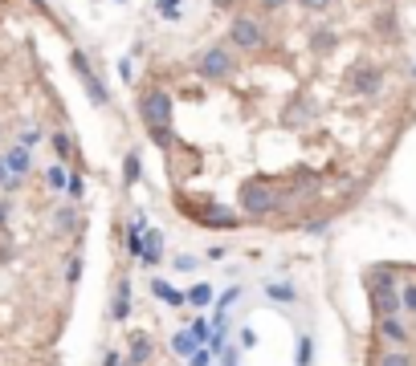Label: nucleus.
Returning a JSON list of instances; mask_svg holds the SVG:
<instances>
[{
    "label": "nucleus",
    "instance_id": "72a5a7b5",
    "mask_svg": "<svg viewBox=\"0 0 416 366\" xmlns=\"http://www.w3.org/2000/svg\"><path fill=\"white\" fill-rule=\"evenodd\" d=\"M37 143H41V130H25V134H21V147H37Z\"/></svg>",
    "mask_w": 416,
    "mask_h": 366
},
{
    "label": "nucleus",
    "instance_id": "6ab92c4d",
    "mask_svg": "<svg viewBox=\"0 0 416 366\" xmlns=\"http://www.w3.org/2000/svg\"><path fill=\"white\" fill-rule=\"evenodd\" d=\"M45 183H49L53 191H65V187H69V171L58 163V167H49V171H45Z\"/></svg>",
    "mask_w": 416,
    "mask_h": 366
},
{
    "label": "nucleus",
    "instance_id": "c85d7f7f",
    "mask_svg": "<svg viewBox=\"0 0 416 366\" xmlns=\"http://www.w3.org/2000/svg\"><path fill=\"white\" fill-rule=\"evenodd\" d=\"M123 171H127V183H135V180H139V155H135V151L127 155V163H123Z\"/></svg>",
    "mask_w": 416,
    "mask_h": 366
},
{
    "label": "nucleus",
    "instance_id": "aec40b11",
    "mask_svg": "<svg viewBox=\"0 0 416 366\" xmlns=\"http://www.w3.org/2000/svg\"><path fill=\"white\" fill-rule=\"evenodd\" d=\"M400 305H404V313H416V281L400 285Z\"/></svg>",
    "mask_w": 416,
    "mask_h": 366
},
{
    "label": "nucleus",
    "instance_id": "b1692460",
    "mask_svg": "<svg viewBox=\"0 0 416 366\" xmlns=\"http://www.w3.org/2000/svg\"><path fill=\"white\" fill-rule=\"evenodd\" d=\"M237 297H241V289H237V285H233V289H224L221 297H217V313H228V309L237 305Z\"/></svg>",
    "mask_w": 416,
    "mask_h": 366
},
{
    "label": "nucleus",
    "instance_id": "4be33fe9",
    "mask_svg": "<svg viewBox=\"0 0 416 366\" xmlns=\"http://www.w3.org/2000/svg\"><path fill=\"white\" fill-rule=\"evenodd\" d=\"M380 366H413V358H408L404 350H396V346H392V350H384V358H380Z\"/></svg>",
    "mask_w": 416,
    "mask_h": 366
},
{
    "label": "nucleus",
    "instance_id": "f3484780",
    "mask_svg": "<svg viewBox=\"0 0 416 366\" xmlns=\"http://www.w3.org/2000/svg\"><path fill=\"white\" fill-rule=\"evenodd\" d=\"M213 302H217V293H213L208 281H196L192 289H188V305H192V309H208Z\"/></svg>",
    "mask_w": 416,
    "mask_h": 366
},
{
    "label": "nucleus",
    "instance_id": "c9c22d12",
    "mask_svg": "<svg viewBox=\"0 0 416 366\" xmlns=\"http://www.w3.org/2000/svg\"><path fill=\"white\" fill-rule=\"evenodd\" d=\"M102 366H123V358H119V350H106V354H102Z\"/></svg>",
    "mask_w": 416,
    "mask_h": 366
},
{
    "label": "nucleus",
    "instance_id": "4468645a",
    "mask_svg": "<svg viewBox=\"0 0 416 366\" xmlns=\"http://www.w3.org/2000/svg\"><path fill=\"white\" fill-rule=\"evenodd\" d=\"M196 350H200V338H196L192 330H188V326L172 334V354H180V358H192Z\"/></svg>",
    "mask_w": 416,
    "mask_h": 366
},
{
    "label": "nucleus",
    "instance_id": "7c9ffc66",
    "mask_svg": "<svg viewBox=\"0 0 416 366\" xmlns=\"http://www.w3.org/2000/svg\"><path fill=\"white\" fill-rule=\"evenodd\" d=\"M180 4H184V0H160V17H167V21H176V17H180V12H176Z\"/></svg>",
    "mask_w": 416,
    "mask_h": 366
},
{
    "label": "nucleus",
    "instance_id": "a211bd4d",
    "mask_svg": "<svg viewBox=\"0 0 416 366\" xmlns=\"http://www.w3.org/2000/svg\"><path fill=\"white\" fill-rule=\"evenodd\" d=\"M315 363V338L302 334L298 338V354H294V366H310Z\"/></svg>",
    "mask_w": 416,
    "mask_h": 366
},
{
    "label": "nucleus",
    "instance_id": "9d476101",
    "mask_svg": "<svg viewBox=\"0 0 416 366\" xmlns=\"http://www.w3.org/2000/svg\"><path fill=\"white\" fill-rule=\"evenodd\" d=\"M131 309H135V297H131V281L123 277L119 285H115V302H110V317L115 322H127Z\"/></svg>",
    "mask_w": 416,
    "mask_h": 366
},
{
    "label": "nucleus",
    "instance_id": "0eeeda50",
    "mask_svg": "<svg viewBox=\"0 0 416 366\" xmlns=\"http://www.w3.org/2000/svg\"><path fill=\"white\" fill-rule=\"evenodd\" d=\"M384 86V73L376 69V65H355L351 69V90L363 94V98H372V94H380Z\"/></svg>",
    "mask_w": 416,
    "mask_h": 366
},
{
    "label": "nucleus",
    "instance_id": "f03ea898",
    "mask_svg": "<svg viewBox=\"0 0 416 366\" xmlns=\"http://www.w3.org/2000/svg\"><path fill=\"white\" fill-rule=\"evenodd\" d=\"M241 212L245 216H269V212H278L282 208V191H274L269 183H257V180H249L245 187H241Z\"/></svg>",
    "mask_w": 416,
    "mask_h": 366
},
{
    "label": "nucleus",
    "instance_id": "f257e3e1",
    "mask_svg": "<svg viewBox=\"0 0 416 366\" xmlns=\"http://www.w3.org/2000/svg\"><path fill=\"white\" fill-rule=\"evenodd\" d=\"M139 110H143V122H147L156 147H172V143H176V139H172V94L167 90H147L143 102H139Z\"/></svg>",
    "mask_w": 416,
    "mask_h": 366
},
{
    "label": "nucleus",
    "instance_id": "f704fd0d",
    "mask_svg": "<svg viewBox=\"0 0 416 366\" xmlns=\"http://www.w3.org/2000/svg\"><path fill=\"white\" fill-rule=\"evenodd\" d=\"M298 4H302V8H310V12H326V4H331V0H298Z\"/></svg>",
    "mask_w": 416,
    "mask_h": 366
},
{
    "label": "nucleus",
    "instance_id": "6e6552de",
    "mask_svg": "<svg viewBox=\"0 0 416 366\" xmlns=\"http://www.w3.org/2000/svg\"><path fill=\"white\" fill-rule=\"evenodd\" d=\"M74 69L82 73V82H86V90H90V98H94L98 106H106L110 98H106V90H102V82L94 78V69H90V61H86V53H74Z\"/></svg>",
    "mask_w": 416,
    "mask_h": 366
},
{
    "label": "nucleus",
    "instance_id": "e433bc0d",
    "mask_svg": "<svg viewBox=\"0 0 416 366\" xmlns=\"http://www.w3.org/2000/svg\"><path fill=\"white\" fill-rule=\"evenodd\" d=\"M257 4H261L265 12H274V8H282V4H290V0H257Z\"/></svg>",
    "mask_w": 416,
    "mask_h": 366
},
{
    "label": "nucleus",
    "instance_id": "cd10ccee",
    "mask_svg": "<svg viewBox=\"0 0 416 366\" xmlns=\"http://www.w3.org/2000/svg\"><path fill=\"white\" fill-rule=\"evenodd\" d=\"M237 338H241V342H237L241 350H253V346H257V334L249 330V326H241V330H237Z\"/></svg>",
    "mask_w": 416,
    "mask_h": 366
},
{
    "label": "nucleus",
    "instance_id": "9b49d317",
    "mask_svg": "<svg viewBox=\"0 0 416 366\" xmlns=\"http://www.w3.org/2000/svg\"><path fill=\"white\" fill-rule=\"evenodd\" d=\"M151 293L160 297L163 305H172V309H180V305H188V293H180L172 281H160V277H151Z\"/></svg>",
    "mask_w": 416,
    "mask_h": 366
},
{
    "label": "nucleus",
    "instance_id": "f8f14e48",
    "mask_svg": "<svg viewBox=\"0 0 416 366\" xmlns=\"http://www.w3.org/2000/svg\"><path fill=\"white\" fill-rule=\"evenodd\" d=\"M4 163H8V175L13 180H21V175H29V167H33V155H29V147H13V151L4 155Z\"/></svg>",
    "mask_w": 416,
    "mask_h": 366
},
{
    "label": "nucleus",
    "instance_id": "4c0bfd02",
    "mask_svg": "<svg viewBox=\"0 0 416 366\" xmlns=\"http://www.w3.org/2000/svg\"><path fill=\"white\" fill-rule=\"evenodd\" d=\"M4 220H8V204H0V224H4Z\"/></svg>",
    "mask_w": 416,
    "mask_h": 366
},
{
    "label": "nucleus",
    "instance_id": "20e7f679",
    "mask_svg": "<svg viewBox=\"0 0 416 366\" xmlns=\"http://www.w3.org/2000/svg\"><path fill=\"white\" fill-rule=\"evenodd\" d=\"M228 45H237V49H245V53H253L265 45V29H261V21L257 17H233V25H228Z\"/></svg>",
    "mask_w": 416,
    "mask_h": 366
},
{
    "label": "nucleus",
    "instance_id": "2f4dec72",
    "mask_svg": "<svg viewBox=\"0 0 416 366\" xmlns=\"http://www.w3.org/2000/svg\"><path fill=\"white\" fill-rule=\"evenodd\" d=\"M74 224H78V216H74V208H62V212H58V228H65V232H69Z\"/></svg>",
    "mask_w": 416,
    "mask_h": 366
},
{
    "label": "nucleus",
    "instance_id": "7ed1b4c3",
    "mask_svg": "<svg viewBox=\"0 0 416 366\" xmlns=\"http://www.w3.org/2000/svg\"><path fill=\"white\" fill-rule=\"evenodd\" d=\"M233 69H237V61H233V53H228L224 45H208V49L196 58V73H200L204 82H224Z\"/></svg>",
    "mask_w": 416,
    "mask_h": 366
},
{
    "label": "nucleus",
    "instance_id": "423d86ee",
    "mask_svg": "<svg viewBox=\"0 0 416 366\" xmlns=\"http://www.w3.org/2000/svg\"><path fill=\"white\" fill-rule=\"evenodd\" d=\"M380 338H384L388 346H408L413 342V330H408V322L400 317V313H388V317H380Z\"/></svg>",
    "mask_w": 416,
    "mask_h": 366
},
{
    "label": "nucleus",
    "instance_id": "412c9836",
    "mask_svg": "<svg viewBox=\"0 0 416 366\" xmlns=\"http://www.w3.org/2000/svg\"><path fill=\"white\" fill-rule=\"evenodd\" d=\"M188 330L200 338V346H208V338H213V322H204V317H192V322H188Z\"/></svg>",
    "mask_w": 416,
    "mask_h": 366
},
{
    "label": "nucleus",
    "instance_id": "473e14b6",
    "mask_svg": "<svg viewBox=\"0 0 416 366\" xmlns=\"http://www.w3.org/2000/svg\"><path fill=\"white\" fill-rule=\"evenodd\" d=\"M65 191H69V195H74V200H78V195H82V191H86V183H82V175H69V187H65Z\"/></svg>",
    "mask_w": 416,
    "mask_h": 366
},
{
    "label": "nucleus",
    "instance_id": "bb28decb",
    "mask_svg": "<svg viewBox=\"0 0 416 366\" xmlns=\"http://www.w3.org/2000/svg\"><path fill=\"white\" fill-rule=\"evenodd\" d=\"M49 143H53V151L62 155V159H69V151H74V143H69V134H53Z\"/></svg>",
    "mask_w": 416,
    "mask_h": 366
},
{
    "label": "nucleus",
    "instance_id": "1a4fd4ad",
    "mask_svg": "<svg viewBox=\"0 0 416 366\" xmlns=\"http://www.w3.org/2000/svg\"><path fill=\"white\" fill-rule=\"evenodd\" d=\"M372 309L388 317V313H404V305H400V289H376L372 285Z\"/></svg>",
    "mask_w": 416,
    "mask_h": 366
},
{
    "label": "nucleus",
    "instance_id": "a878e982",
    "mask_svg": "<svg viewBox=\"0 0 416 366\" xmlns=\"http://www.w3.org/2000/svg\"><path fill=\"white\" fill-rule=\"evenodd\" d=\"M172 265H176V273H196V265H200V261H196L192 252H180Z\"/></svg>",
    "mask_w": 416,
    "mask_h": 366
},
{
    "label": "nucleus",
    "instance_id": "393cba45",
    "mask_svg": "<svg viewBox=\"0 0 416 366\" xmlns=\"http://www.w3.org/2000/svg\"><path fill=\"white\" fill-rule=\"evenodd\" d=\"M217 363H221V366H241V346H233V342H228V346L221 350V358H217Z\"/></svg>",
    "mask_w": 416,
    "mask_h": 366
},
{
    "label": "nucleus",
    "instance_id": "2eb2a0df",
    "mask_svg": "<svg viewBox=\"0 0 416 366\" xmlns=\"http://www.w3.org/2000/svg\"><path fill=\"white\" fill-rule=\"evenodd\" d=\"M147 358H151V338H147V334H131L127 366H143Z\"/></svg>",
    "mask_w": 416,
    "mask_h": 366
},
{
    "label": "nucleus",
    "instance_id": "c756f323",
    "mask_svg": "<svg viewBox=\"0 0 416 366\" xmlns=\"http://www.w3.org/2000/svg\"><path fill=\"white\" fill-rule=\"evenodd\" d=\"M78 277H82V256H74V261L65 265V281H69V285H78Z\"/></svg>",
    "mask_w": 416,
    "mask_h": 366
},
{
    "label": "nucleus",
    "instance_id": "39448f33",
    "mask_svg": "<svg viewBox=\"0 0 416 366\" xmlns=\"http://www.w3.org/2000/svg\"><path fill=\"white\" fill-rule=\"evenodd\" d=\"M184 216H192L196 224H204V228H237L241 224V216L221 208V204H204V208H188Z\"/></svg>",
    "mask_w": 416,
    "mask_h": 366
},
{
    "label": "nucleus",
    "instance_id": "ddd939ff",
    "mask_svg": "<svg viewBox=\"0 0 416 366\" xmlns=\"http://www.w3.org/2000/svg\"><path fill=\"white\" fill-rule=\"evenodd\" d=\"M160 261H163V232L147 228L143 232V265H160Z\"/></svg>",
    "mask_w": 416,
    "mask_h": 366
},
{
    "label": "nucleus",
    "instance_id": "5701e85b",
    "mask_svg": "<svg viewBox=\"0 0 416 366\" xmlns=\"http://www.w3.org/2000/svg\"><path fill=\"white\" fill-rule=\"evenodd\" d=\"M217 358H221L217 350H208V346H200V350H196L192 358H188V366H213V363H217Z\"/></svg>",
    "mask_w": 416,
    "mask_h": 366
},
{
    "label": "nucleus",
    "instance_id": "58836bf2",
    "mask_svg": "<svg viewBox=\"0 0 416 366\" xmlns=\"http://www.w3.org/2000/svg\"><path fill=\"white\" fill-rule=\"evenodd\" d=\"M213 4H217V8H228V4H233V0H213Z\"/></svg>",
    "mask_w": 416,
    "mask_h": 366
},
{
    "label": "nucleus",
    "instance_id": "dca6fc26",
    "mask_svg": "<svg viewBox=\"0 0 416 366\" xmlns=\"http://www.w3.org/2000/svg\"><path fill=\"white\" fill-rule=\"evenodd\" d=\"M265 297L269 302H282V305H294L298 302V289L290 281H265Z\"/></svg>",
    "mask_w": 416,
    "mask_h": 366
}]
</instances>
